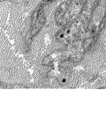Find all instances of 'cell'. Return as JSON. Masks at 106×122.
Instances as JSON below:
<instances>
[{"instance_id":"cell-1","label":"cell","mask_w":106,"mask_h":122,"mask_svg":"<svg viewBox=\"0 0 106 122\" xmlns=\"http://www.w3.org/2000/svg\"><path fill=\"white\" fill-rule=\"evenodd\" d=\"M73 5L71 2L64 4L60 6L56 15V21L58 24L65 25L73 19L76 13Z\"/></svg>"}]
</instances>
